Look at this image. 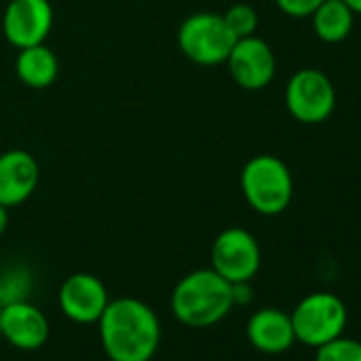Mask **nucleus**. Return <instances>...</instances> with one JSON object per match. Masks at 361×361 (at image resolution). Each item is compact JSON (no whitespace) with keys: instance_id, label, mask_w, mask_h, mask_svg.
<instances>
[{"instance_id":"1","label":"nucleus","mask_w":361,"mask_h":361,"mask_svg":"<svg viewBox=\"0 0 361 361\" xmlns=\"http://www.w3.org/2000/svg\"><path fill=\"white\" fill-rule=\"evenodd\" d=\"M98 329L102 350L111 361H151L161 340L155 310L130 295L109 300L98 319Z\"/></svg>"},{"instance_id":"2","label":"nucleus","mask_w":361,"mask_h":361,"mask_svg":"<svg viewBox=\"0 0 361 361\" xmlns=\"http://www.w3.org/2000/svg\"><path fill=\"white\" fill-rule=\"evenodd\" d=\"M234 308L232 283L213 268H200L180 279L170 295V310L188 327H211Z\"/></svg>"},{"instance_id":"3","label":"nucleus","mask_w":361,"mask_h":361,"mask_svg":"<svg viewBox=\"0 0 361 361\" xmlns=\"http://www.w3.org/2000/svg\"><path fill=\"white\" fill-rule=\"evenodd\" d=\"M240 190L247 204L266 217L287 211L293 198V176L289 166L270 153L251 157L240 172Z\"/></svg>"},{"instance_id":"4","label":"nucleus","mask_w":361,"mask_h":361,"mask_svg":"<svg viewBox=\"0 0 361 361\" xmlns=\"http://www.w3.org/2000/svg\"><path fill=\"white\" fill-rule=\"evenodd\" d=\"M295 342L319 348L342 336L348 323L346 304L331 291H314L304 295L289 312Z\"/></svg>"},{"instance_id":"5","label":"nucleus","mask_w":361,"mask_h":361,"mask_svg":"<svg viewBox=\"0 0 361 361\" xmlns=\"http://www.w3.org/2000/svg\"><path fill=\"white\" fill-rule=\"evenodd\" d=\"M236 43V37L219 13H194L178 28V49L200 66L224 64Z\"/></svg>"},{"instance_id":"6","label":"nucleus","mask_w":361,"mask_h":361,"mask_svg":"<svg viewBox=\"0 0 361 361\" xmlns=\"http://www.w3.org/2000/svg\"><path fill=\"white\" fill-rule=\"evenodd\" d=\"M289 115L306 126L323 123L336 111V90L329 77L317 68H302L291 75L285 87Z\"/></svg>"},{"instance_id":"7","label":"nucleus","mask_w":361,"mask_h":361,"mask_svg":"<svg viewBox=\"0 0 361 361\" xmlns=\"http://www.w3.org/2000/svg\"><path fill=\"white\" fill-rule=\"evenodd\" d=\"M262 266L257 238L245 228L224 230L211 247V268L230 283L253 281Z\"/></svg>"},{"instance_id":"8","label":"nucleus","mask_w":361,"mask_h":361,"mask_svg":"<svg viewBox=\"0 0 361 361\" xmlns=\"http://www.w3.org/2000/svg\"><path fill=\"white\" fill-rule=\"evenodd\" d=\"M234 83L247 92L268 87L276 73V58L272 47L259 37L238 39L226 60Z\"/></svg>"},{"instance_id":"9","label":"nucleus","mask_w":361,"mask_h":361,"mask_svg":"<svg viewBox=\"0 0 361 361\" xmlns=\"http://www.w3.org/2000/svg\"><path fill=\"white\" fill-rule=\"evenodd\" d=\"M54 28L49 0H11L3 16V32L18 49L45 43Z\"/></svg>"},{"instance_id":"10","label":"nucleus","mask_w":361,"mask_h":361,"mask_svg":"<svg viewBox=\"0 0 361 361\" xmlns=\"http://www.w3.org/2000/svg\"><path fill=\"white\" fill-rule=\"evenodd\" d=\"M109 291L106 285L87 272H77L64 279L58 291L60 310L66 319L79 325H92L98 323L102 317L106 304H109Z\"/></svg>"},{"instance_id":"11","label":"nucleus","mask_w":361,"mask_h":361,"mask_svg":"<svg viewBox=\"0 0 361 361\" xmlns=\"http://www.w3.org/2000/svg\"><path fill=\"white\" fill-rule=\"evenodd\" d=\"M41 168L32 153L11 149L0 153V204L13 209L24 204L39 188Z\"/></svg>"},{"instance_id":"12","label":"nucleus","mask_w":361,"mask_h":361,"mask_svg":"<svg viewBox=\"0 0 361 361\" xmlns=\"http://www.w3.org/2000/svg\"><path fill=\"white\" fill-rule=\"evenodd\" d=\"M0 336L20 350H37L49 340V321L30 300L9 304L0 317Z\"/></svg>"},{"instance_id":"13","label":"nucleus","mask_w":361,"mask_h":361,"mask_svg":"<svg viewBox=\"0 0 361 361\" xmlns=\"http://www.w3.org/2000/svg\"><path fill=\"white\" fill-rule=\"evenodd\" d=\"M247 338L251 346L266 355H283L295 344L291 314L281 308H259L247 321Z\"/></svg>"},{"instance_id":"14","label":"nucleus","mask_w":361,"mask_h":361,"mask_svg":"<svg viewBox=\"0 0 361 361\" xmlns=\"http://www.w3.org/2000/svg\"><path fill=\"white\" fill-rule=\"evenodd\" d=\"M58 58L45 43L20 49V56L16 60V73L20 81L35 90L49 87L58 79Z\"/></svg>"},{"instance_id":"15","label":"nucleus","mask_w":361,"mask_h":361,"mask_svg":"<svg viewBox=\"0 0 361 361\" xmlns=\"http://www.w3.org/2000/svg\"><path fill=\"white\" fill-rule=\"evenodd\" d=\"M310 20H312L314 35L323 43L338 45L348 39L353 24H355V13L342 3V0H325V3L317 7Z\"/></svg>"},{"instance_id":"16","label":"nucleus","mask_w":361,"mask_h":361,"mask_svg":"<svg viewBox=\"0 0 361 361\" xmlns=\"http://www.w3.org/2000/svg\"><path fill=\"white\" fill-rule=\"evenodd\" d=\"M32 272L24 264L0 268V308L18 304L30 298L32 293Z\"/></svg>"},{"instance_id":"17","label":"nucleus","mask_w":361,"mask_h":361,"mask_svg":"<svg viewBox=\"0 0 361 361\" xmlns=\"http://www.w3.org/2000/svg\"><path fill=\"white\" fill-rule=\"evenodd\" d=\"M314 350V361H361V340L344 334Z\"/></svg>"},{"instance_id":"18","label":"nucleus","mask_w":361,"mask_h":361,"mask_svg":"<svg viewBox=\"0 0 361 361\" xmlns=\"http://www.w3.org/2000/svg\"><path fill=\"white\" fill-rule=\"evenodd\" d=\"M224 22H226V26L230 28V32L238 41V39H245V37H253L255 35L257 24H259V18H257V11L251 5L238 3V5H232L224 13Z\"/></svg>"},{"instance_id":"19","label":"nucleus","mask_w":361,"mask_h":361,"mask_svg":"<svg viewBox=\"0 0 361 361\" xmlns=\"http://www.w3.org/2000/svg\"><path fill=\"white\" fill-rule=\"evenodd\" d=\"M274 3L285 16L302 20V18H310L317 11V7L325 3V0H274Z\"/></svg>"},{"instance_id":"20","label":"nucleus","mask_w":361,"mask_h":361,"mask_svg":"<svg viewBox=\"0 0 361 361\" xmlns=\"http://www.w3.org/2000/svg\"><path fill=\"white\" fill-rule=\"evenodd\" d=\"M232 300L234 306H245L253 300V287L251 281H243V283H232Z\"/></svg>"},{"instance_id":"21","label":"nucleus","mask_w":361,"mask_h":361,"mask_svg":"<svg viewBox=\"0 0 361 361\" xmlns=\"http://www.w3.org/2000/svg\"><path fill=\"white\" fill-rule=\"evenodd\" d=\"M7 226H9V209L0 204V236L7 232Z\"/></svg>"},{"instance_id":"22","label":"nucleus","mask_w":361,"mask_h":361,"mask_svg":"<svg viewBox=\"0 0 361 361\" xmlns=\"http://www.w3.org/2000/svg\"><path fill=\"white\" fill-rule=\"evenodd\" d=\"M342 3H344L355 16H361V0H342Z\"/></svg>"},{"instance_id":"23","label":"nucleus","mask_w":361,"mask_h":361,"mask_svg":"<svg viewBox=\"0 0 361 361\" xmlns=\"http://www.w3.org/2000/svg\"><path fill=\"white\" fill-rule=\"evenodd\" d=\"M0 317H3V308H0Z\"/></svg>"}]
</instances>
